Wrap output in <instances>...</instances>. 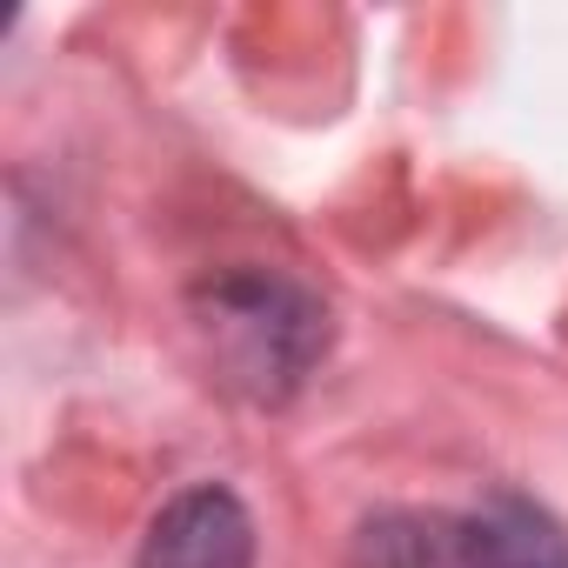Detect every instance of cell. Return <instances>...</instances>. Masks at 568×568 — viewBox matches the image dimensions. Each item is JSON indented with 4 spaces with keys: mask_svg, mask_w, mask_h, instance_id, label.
<instances>
[{
    "mask_svg": "<svg viewBox=\"0 0 568 568\" xmlns=\"http://www.w3.org/2000/svg\"><path fill=\"white\" fill-rule=\"evenodd\" d=\"M194 328L207 335V355L221 382H234L254 402H281L308 382V368L328 348V308L288 274L234 267L194 295Z\"/></svg>",
    "mask_w": 568,
    "mask_h": 568,
    "instance_id": "6da1fadb",
    "label": "cell"
},
{
    "mask_svg": "<svg viewBox=\"0 0 568 568\" xmlns=\"http://www.w3.org/2000/svg\"><path fill=\"white\" fill-rule=\"evenodd\" d=\"M141 568H254V521H247L241 495L221 481L181 488L154 515V528L141 541Z\"/></svg>",
    "mask_w": 568,
    "mask_h": 568,
    "instance_id": "3957f363",
    "label": "cell"
},
{
    "mask_svg": "<svg viewBox=\"0 0 568 568\" xmlns=\"http://www.w3.org/2000/svg\"><path fill=\"white\" fill-rule=\"evenodd\" d=\"M368 568H568V535L535 501H481L435 515H382L362 535Z\"/></svg>",
    "mask_w": 568,
    "mask_h": 568,
    "instance_id": "7a4b0ae2",
    "label": "cell"
}]
</instances>
